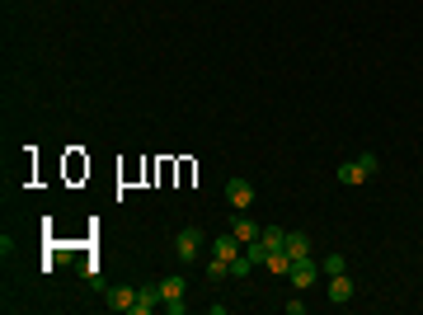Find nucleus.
Returning <instances> with one entry per match:
<instances>
[{
    "instance_id": "nucleus-12",
    "label": "nucleus",
    "mask_w": 423,
    "mask_h": 315,
    "mask_svg": "<svg viewBox=\"0 0 423 315\" xmlns=\"http://www.w3.org/2000/svg\"><path fill=\"white\" fill-rule=\"evenodd\" d=\"M320 273H324V278H334V273H348V259H344V254H324V259H320Z\"/></svg>"
},
{
    "instance_id": "nucleus-13",
    "label": "nucleus",
    "mask_w": 423,
    "mask_h": 315,
    "mask_svg": "<svg viewBox=\"0 0 423 315\" xmlns=\"http://www.w3.org/2000/svg\"><path fill=\"white\" fill-rule=\"evenodd\" d=\"M268 245V254H273V250H282V245H287V231H282V226H264V236H259Z\"/></svg>"
},
{
    "instance_id": "nucleus-9",
    "label": "nucleus",
    "mask_w": 423,
    "mask_h": 315,
    "mask_svg": "<svg viewBox=\"0 0 423 315\" xmlns=\"http://www.w3.org/2000/svg\"><path fill=\"white\" fill-rule=\"evenodd\" d=\"M231 231H236V236L245 240V245H249V240H259V236H264V226H259L254 216H245V212H236V216H231Z\"/></svg>"
},
{
    "instance_id": "nucleus-4",
    "label": "nucleus",
    "mask_w": 423,
    "mask_h": 315,
    "mask_svg": "<svg viewBox=\"0 0 423 315\" xmlns=\"http://www.w3.org/2000/svg\"><path fill=\"white\" fill-rule=\"evenodd\" d=\"M226 203H231V212H249L254 207V184L249 179H231L226 184Z\"/></svg>"
},
{
    "instance_id": "nucleus-10",
    "label": "nucleus",
    "mask_w": 423,
    "mask_h": 315,
    "mask_svg": "<svg viewBox=\"0 0 423 315\" xmlns=\"http://www.w3.org/2000/svg\"><path fill=\"white\" fill-rule=\"evenodd\" d=\"M136 306V287H108V311H132Z\"/></svg>"
},
{
    "instance_id": "nucleus-2",
    "label": "nucleus",
    "mask_w": 423,
    "mask_h": 315,
    "mask_svg": "<svg viewBox=\"0 0 423 315\" xmlns=\"http://www.w3.org/2000/svg\"><path fill=\"white\" fill-rule=\"evenodd\" d=\"M203 250H207V236H203L198 226H184V231L174 236V254H179L184 263H198V254H203Z\"/></svg>"
},
{
    "instance_id": "nucleus-8",
    "label": "nucleus",
    "mask_w": 423,
    "mask_h": 315,
    "mask_svg": "<svg viewBox=\"0 0 423 315\" xmlns=\"http://www.w3.org/2000/svg\"><path fill=\"white\" fill-rule=\"evenodd\" d=\"M353 278H348V273H334V278H329V301H334V306H348V301H353Z\"/></svg>"
},
{
    "instance_id": "nucleus-3",
    "label": "nucleus",
    "mask_w": 423,
    "mask_h": 315,
    "mask_svg": "<svg viewBox=\"0 0 423 315\" xmlns=\"http://www.w3.org/2000/svg\"><path fill=\"white\" fill-rule=\"evenodd\" d=\"M184 292H188V283H184V278H179V273H169V278H160V296H165V311H169V315H184V311H188Z\"/></svg>"
},
{
    "instance_id": "nucleus-11",
    "label": "nucleus",
    "mask_w": 423,
    "mask_h": 315,
    "mask_svg": "<svg viewBox=\"0 0 423 315\" xmlns=\"http://www.w3.org/2000/svg\"><path fill=\"white\" fill-rule=\"evenodd\" d=\"M282 250L291 254V263H296V259H311V240L301 236V231H287V245H282Z\"/></svg>"
},
{
    "instance_id": "nucleus-7",
    "label": "nucleus",
    "mask_w": 423,
    "mask_h": 315,
    "mask_svg": "<svg viewBox=\"0 0 423 315\" xmlns=\"http://www.w3.org/2000/svg\"><path fill=\"white\" fill-rule=\"evenodd\" d=\"M316 278H320V263H311V259L291 263V287H296V292H311V287H316Z\"/></svg>"
},
{
    "instance_id": "nucleus-5",
    "label": "nucleus",
    "mask_w": 423,
    "mask_h": 315,
    "mask_svg": "<svg viewBox=\"0 0 423 315\" xmlns=\"http://www.w3.org/2000/svg\"><path fill=\"white\" fill-rule=\"evenodd\" d=\"M212 254H216V259H226V263H231V259H240V254H245V240H240L236 231H221V236L212 240Z\"/></svg>"
},
{
    "instance_id": "nucleus-14",
    "label": "nucleus",
    "mask_w": 423,
    "mask_h": 315,
    "mask_svg": "<svg viewBox=\"0 0 423 315\" xmlns=\"http://www.w3.org/2000/svg\"><path fill=\"white\" fill-rule=\"evenodd\" d=\"M249 268H254V263H249V259H245V254H240V259H231V278H245Z\"/></svg>"
},
{
    "instance_id": "nucleus-6",
    "label": "nucleus",
    "mask_w": 423,
    "mask_h": 315,
    "mask_svg": "<svg viewBox=\"0 0 423 315\" xmlns=\"http://www.w3.org/2000/svg\"><path fill=\"white\" fill-rule=\"evenodd\" d=\"M156 306H165V296H160V283H141V287H136V306H132V315H151Z\"/></svg>"
},
{
    "instance_id": "nucleus-1",
    "label": "nucleus",
    "mask_w": 423,
    "mask_h": 315,
    "mask_svg": "<svg viewBox=\"0 0 423 315\" xmlns=\"http://www.w3.org/2000/svg\"><path fill=\"white\" fill-rule=\"evenodd\" d=\"M376 170H381V156H376V151H362V156H353V160H344V165H339V184L358 188V184H367Z\"/></svg>"
}]
</instances>
